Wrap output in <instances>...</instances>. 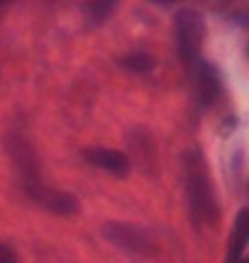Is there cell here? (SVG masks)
Masks as SVG:
<instances>
[{
	"label": "cell",
	"mask_w": 249,
	"mask_h": 263,
	"mask_svg": "<svg viewBox=\"0 0 249 263\" xmlns=\"http://www.w3.org/2000/svg\"><path fill=\"white\" fill-rule=\"evenodd\" d=\"M9 152L19 171L24 192L36 203L58 215H73L79 212L81 203H79L75 195L63 190H56V188H51L43 183L38 156L28 140L19 135L12 137L9 140Z\"/></svg>",
	"instance_id": "obj_1"
},
{
	"label": "cell",
	"mask_w": 249,
	"mask_h": 263,
	"mask_svg": "<svg viewBox=\"0 0 249 263\" xmlns=\"http://www.w3.org/2000/svg\"><path fill=\"white\" fill-rule=\"evenodd\" d=\"M184 188L193 224L197 228L203 224H215L220 209L208 166L200 151H189L184 154Z\"/></svg>",
	"instance_id": "obj_2"
},
{
	"label": "cell",
	"mask_w": 249,
	"mask_h": 263,
	"mask_svg": "<svg viewBox=\"0 0 249 263\" xmlns=\"http://www.w3.org/2000/svg\"><path fill=\"white\" fill-rule=\"evenodd\" d=\"M174 40L179 59L189 65L197 64L205 40V21L198 10L183 7L174 14Z\"/></svg>",
	"instance_id": "obj_3"
},
{
	"label": "cell",
	"mask_w": 249,
	"mask_h": 263,
	"mask_svg": "<svg viewBox=\"0 0 249 263\" xmlns=\"http://www.w3.org/2000/svg\"><path fill=\"white\" fill-rule=\"evenodd\" d=\"M103 234L111 245H114L116 248H120L128 255L147 256L152 251V241L149 234L133 224L109 220V222L104 224Z\"/></svg>",
	"instance_id": "obj_4"
},
{
	"label": "cell",
	"mask_w": 249,
	"mask_h": 263,
	"mask_svg": "<svg viewBox=\"0 0 249 263\" xmlns=\"http://www.w3.org/2000/svg\"><path fill=\"white\" fill-rule=\"evenodd\" d=\"M197 81V99L201 108H210L222 94V76L217 65L208 60H198L195 64Z\"/></svg>",
	"instance_id": "obj_5"
},
{
	"label": "cell",
	"mask_w": 249,
	"mask_h": 263,
	"mask_svg": "<svg viewBox=\"0 0 249 263\" xmlns=\"http://www.w3.org/2000/svg\"><path fill=\"white\" fill-rule=\"evenodd\" d=\"M82 156L89 164L101 167L116 178H126L130 175V159L121 151L108 149V147H89L82 151Z\"/></svg>",
	"instance_id": "obj_6"
},
{
	"label": "cell",
	"mask_w": 249,
	"mask_h": 263,
	"mask_svg": "<svg viewBox=\"0 0 249 263\" xmlns=\"http://www.w3.org/2000/svg\"><path fill=\"white\" fill-rule=\"evenodd\" d=\"M247 222L249 215L247 209H241V212L236 215L234 228H232L231 241H229V253H227V261L225 263H239L247 246Z\"/></svg>",
	"instance_id": "obj_7"
},
{
	"label": "cell",
	"mask_w": 249,
	"mask_h": 263,
	"mask_svg": "<svg viewBox=\"0 0 249 263\" xmlns=\"http://www.w3.org/2000/svg\"><path fill=\"white\" fill-rule=\"evenodd\" d=\"M116 9L114 2H89L82 5V12L86 17V24L91 28L103 24Z\"/></svg>",
	"instance_id": "obj_8"
},
{
	"label": "cell",
	"mask_w": 249,
	"mask_h": 263,
	"mask_svg": "<svg viewBox=\"0 0 249 263\" xmlns=\"http://www.w3.org/2000/svg\"><path fill=\"white\" fill-rule=\"evenodd\" d=\"M120 65L128 72L139 73V76H144V73L152 72L154 68V59L149 53H144V51H137V53H130L125 55L123 59L120 60Z\"/></svg>",
	"instance_id": "obj_9"
},
{
	"label": "cell",
	"mask_w": 249,
	"mask_h": 263,
	"mask_svg": "<svg viewBox=\"0 0 249 263\" xmlns=\"http://www.w3.org/2000/svg\"><path fill=\"white\" fill-rule=\"evenodd\" d=\"M0 263H17L14 250L4 243H0Z\"/></svg>",
	"instance_id": "obj_10"
},
{
	"label": "cell",
	"mask_w": 249,
	"mask_h": 263,
	"mask_svg": "<svg viewBox=\"0 0 249 263\" xmlns=\"http://www.w3.org/2000/svg\"><path fill=\"white\" fill-rule=\"evenodd\" d=\"M239 263H247V260H246V258H242V260H241Z\"/></svg>",
	"instance_id": "obj_11"
}]
</instances>
